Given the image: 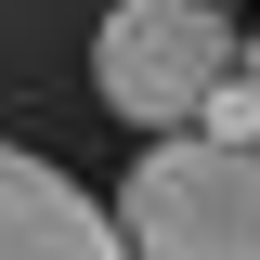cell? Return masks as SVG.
<instances>
[{
  "label": "cell",
  "mask_w": 260,
  "mask_h": 260,
  "mask_svg": "<svg viewBox=\"0 0 260 260\" xmlns=\"http://www.w3.org/2000/svg\"><path fill=\"white\" fill-rule=\"evenodd\" d=\"M104 221L130 260H260V156L208 130H156V156H130Z\"/></svg>",
  "instance_id": "obj_1"
},
{
  "label": "cell",
  "mask_w": 260,
  "mask_h": 260,
  "mask_svg": "<svg viewBox=\"0 0 260 260\" xmlns=\"http://www.w3.org/2000/svg\"><path fill=\"white\" fill-rule=\"evenodd\" d=\"M234 13L221 0H104V26H91V91L104 117H130L143 143L156 130H195V104L234 78Z\"/></svg>",
  "instance_id": "obj_2"
},
{
  "label": "cell",
  "mask_w": 260,
  "mask_h": 260,
  "mask_svg": "<svg viewBox=\"0 0 260 260\" xmlns=\"http://www.w3.org/2000/svg\"><path fill=\"white\" fill-rule=\"evenodd\" d=\"M0 260H130V247H117V221H104L52 156L0 143Z\"/></svg>",
  "instance_id": "obj_3"
},
{
  "label": "cell",
  "mask_w": 260,
  "mask_h": 260,
  "mask_svg": "<svg viewBox=\"0 0 260 260\" xmlns=\"http://www.w3.org/2000/svg\"><path fill=\"white\" fill-rule=\"evenodd\" d=\"M195 130H208V143H234V156H260V65H247V52H234L221 91L195 104Z\"/></svg>",
  "instance_id": "obj_4"
}]
</instances>
